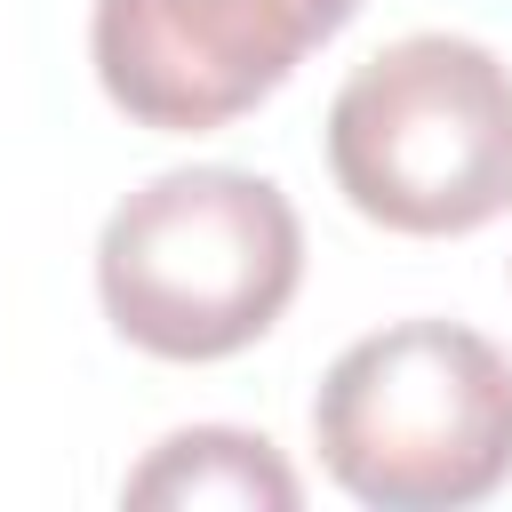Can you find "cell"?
Listing matches in <instances>:
<instances>
[{"mask_svg": "<svg viewBox=\"0 0 512 512\" xmlns=\"http://www.w3.org/2000/svg\"><path fill=\"white\" fill-rule=\"evenodd\" d=\"M312 448L368 512H464L512 480V360L464 320H392L336 352Z\"/></svg>", "mask_w": 512, "mask_h": 512, "instance_id": "1", "label": "cell"}, {"mask_svg": "<svg viewBox=\"0 0 512 512\" xmlns=\"http://www.w3.org/2000/svg\"><path fill=\"white\" fill-rule=\"evenodd\" d=\"M304 280V224L272 176L168 168L104 216V320L152 360L248 352Z\"/></svg>", "mask_w": 512, "mask_h": 512, "instance_id": "2", "label": "cell"}, {"mask_svg": "<svg viewBox=\"0 0 512 512\" xmlns=\"http://www.w3.org/2000/svg\"><path fill=\"white\" fill-rule=\"evenodd\" d=\"M360 0H96L88 56L104 96L160 136H208L256 112Z\"/></svg>", "mask_w": 512, "mask_h": 512, "instance_id": "4", "label": "cell"}, {"mask_svg": "<svg viewBox=\"0 0 512 512\" xmlns=\"http://www.w3.org/2000/svg\"><path fill=\"white\" fill-rule=\"evenodd\" d=\"M336 192L408 240H456L512 208V64L464 32H408L328 104Z\"/></svg>", "mask_w": 512, "mask_h": 512, "instance_id": "3", "label": "cell"}, {"mask_svg": "<svg viewBox=\"0 0 512 512\" xmlns=\"http://www.w3.org/2000/svg\"><path fill=\"white\" fill-rule=\"evenodd\" d=\"M128 504H232V512H296L304 488L280 464V448L264 432H232V424H192L168 432L120 488Z\"/></svg>", "mask_w": 512, "mask_h": 512, "instance_id": "5", "label": "cell"}]
</instances>
